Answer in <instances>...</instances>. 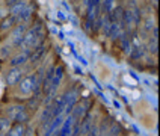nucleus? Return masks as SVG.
Here are the masks:
<instances>
[{
	"label": "nucleus",
	"mask_w": 160,
	"mask_h": 136,
	"mask_svg": "<svg viewBox=\"0 0 160 136\" xmlns=\"http://www.w3.org/2000/svg\"><path fill=\"white\" fill-rule=\"evenodd\" d=\"M42 41H44V29H42L41 23H36L33 27L26 29V32L23 35V39H21V44H20L18 48H21L24 52H30L33 47H36Z\"/></svg>",
	"instance_id": "f257e3e1"
},
{
	"label": "nucleus",
	"mask_w": 160,
	"mask_h": 136,
	"mask_svg": "<svg viewBox=\"0 0 160 136\" xmlns=\"http://www.w3.org/2000/svg\"><path fill=\"white\" fill-rule=\"evenodd\" d=\"M17 85H18V91H20L23 95H32V94H33L35 97H39V98H41L42 91H41V86H39L38 82H36L35 73L21 77V79L18 80Z\"/></svg>",
	"instance_id": "f03ea898"
},
{
	"label": "nucleus",
	"mask_w": 160,
	"mask_h": 136,
	"mask_svg": "<svg viewBox=\"0 0 160 136\" xmlns=\"http://www.w3.org/2000/svg\"><path fill=\"white\" fill-rule=\"evenodd\" d=\"M5 117H8L12 123H21L26 124L30 119V113L23 104H11L5 109Z\"/></svg>",
	"instance_id": "7ed1b4c3"
},
{
	"label": "nucleus",
	"mask_w": 160,
	"mask_h": 136,
	"mask_svg": "<svg viewBox=\"0 0 160 136\" xmlns=\"http://www.w3.org/2000/svg\"><path fill=\"white\" fill-rule=\"evenodd\" d=\"M26 29H27V26L23 24V23H18V24H15V26L11 29V36H9V39H11V45H12V47H20Z\"/></svg>",
	"instance_id": "20e7f679"
},
{
	"label": "nucleus",
	"mask_w": 160,
	"mask_h": 136,
	"mask_svg": "<svg viewBox=\"0 0 160 136\" xmlns=\"http://www.w3.org/2000/svg\"><path fill=\"white\" fill-rule=\"evenodd\" d=\"M21 76H23V67H9V70L5 73V83L8 86H14L21 79Z\"/></svg>",
	"instance_id": "39448f33"
},
{
	"label": "nucleus",
	"mask_w": 160,
	"mask_h": 136,
	"mask_svg": "<svg viewBox=\"0 0 160 136\" xmlns=\"http://www.w3.org/2000/svg\"><path fill=\"white\" fill-rule=\"evenodd\" d=\"M91 106V103L89 101H77L76 103V106L72 108V110L70 112V115H71V118H72V123H80V119L85 117V113L86 112H89L88 110V108Z\"/></svg>",
	"instance_id": "423d86ee"
},
{
	"label": "nucleus",
	"mask_w": 160,
	"mask_h": 136,
	"mask_svg": "<svg viewBox=\"0 0 160 136\" xmlns=\"http://www.w3.org/2000/svg\"><path fill=\"white\" fill-rule=\"evenodd\" d=\"M65 95V108H63V113L65 115H70V112L72 110V108L76 106V103L79 101V91L76 88H71Z\"/></svg>",
	"instance_id": "0eeeda50"
},
{
	"label": "nucleus",
	"mask_w": 160,
	"mask_h": 136,
	"mask_svg": "<svg viewBox=\"0 0 160 136\" xmlns=\"http://www.w3.org/2000/svg\"><path fill=\"white\" fill-rule=\"evenodd\" d=\"M47 54V45H45V41L39 43V44L33 47L30 50V54H29V62L30 63H36L39 62L41 59H44V56Z\"/></svg>",
	"instance_id": "6e6552de"
},
{
	"label": "nucleus",
	"mask_w": 160,
	"mask_h": 136,
	"mask_svg": "<svg viewBox=\"0 0 160 136\" xmlns=\"http://www.w3.org/2000/svg\"><path fill=\"white\" fill-rule=\"evenodd\" d=\"M92 126H94V113L92 112H86L85 117L80 119V136L86 135Z\"/></svg>",
	"instance_id": "1a4fd4ad"
},
{
	"label": "nucleus",
	"mask_w": 160,
	"mask_h": 136,
	"mask_svg": "<svg viewBox=\"0 0 160 136\" xmlns=\"http://www.w3.org/2000/svg\"><path fill=\"white\" fill-rule=\"evenodd\" d=\"M33 11H35V8H33V5H30V3H26V6H24V9L20 12L17 15V20L18 23H23V24H29L30 21H32V15H33Z\"/></svg>",
	"instance_id": "9d476101"
},
{
	"label": "nucleus",
	"mask_w": 160,
	"mask_h": 136,
	"mask_svg": "<svg viewBox=\"0 0 160 136\" xmlns=\"http://www.w3.org/2000/svg\"><path fill=\"white\" fill-rule=\"evenodd\" d=\"M29 54L30 52H20L17 53L15 56H12L11 59H9V67H23V65H26L29 62Z\"/></svg>",
	"instance_id": "9b49d317"
},
{
	"label": "nucleus",
	"mask_w": 160,
	"mask_h": 136,
	"mask_svg": "<svg viewBox=\"0 0 160 136\" xmlns=\"http://www.w3.org/2000/svg\"><path fill=\"white\" fill-rule=\"evenodd\" d=\"M15 24H18L17 17L12 15V14H6L5 17L0 20V32H8V30H11Z\"/></svg>",
	"instance_id": "f8f14e48"
},
{
	"label": "nucleus",
	"mask_w": 160,
	"mask_h": 136,
	"mask_svg": "<svg viewBox=\"0 0 160 136\" xmlns=\"http://www.w3.org/2000/svg\"><path fill=\"white\" fill-rule=\"evenodd\" d=\"M145 53H147V47H145L142 43H139V44H136V45H132V48H130V52H128L132 61H141L143 56H145Z\"/></svg>",
	"instance_id": "ddd939ff"
},
{
	"label": "nucleus",
	"mask_w": 160,
	"mask_h": 136,
	"mask_svg": "<svg viewBox=\"0 0 160 136\" xmlns=\"http://www.w3.org/2000/svg\"><path fill=\"white\" fill-rule=\"evenodd\" d=\"M50 106H52V110H53L54 117L62 115V113H63V108H65V95H58L56 98L52 100Z\"/></svg>",
	"instance_id": "4468645a"
},
{
	"label": "nucleus",
	"mask_w": 160,
	"mask_h": 136,
	"mask_svg": "<svg viewBox=\"0 0 160 136\" xmlns=\"http://www.w3.org/2000/svg\"><path fill=\"white\" fill-rule=\"evenodd\" d=\"M116 41H118V44H119V48H121L124 53H128V52H130V48H132V35H128L127 32H124Z\"/></svg>",
	"instance_id": "2eb2a0df"
},
{
	"label": "nucleus",
	"mask_w": 160,
	"mask_h": 136,
	"mask_svg": "<svg viewBox=\"0 0 160 136\" xmlns=\"http://www.w3.org/2000/svg\"><path fill=\"white\" fill-rule=\"evenodd\" d=\"M53 74H54V65H52L47 73H45V76L42 77V80H41V91H42V95H44L47 89H48V86H50V83L53 80Z\"/></svg>",
	"instance_id": "dca6fc26"
},
{
	"label": "nucleus",
	"mask_w": 160,
	"mask_h": 136,
	"mask_svg": "<svg viewBox=\"0 0 160 136\" xmlns=\"http://www.w3.org/2000/svg\"><path fill=\"white\" fill-rule=\"evenodd\" d=\"M54 115H53V110H52V106L50 104H47L44 109V112H42V115H41V127H48L50 126V123L54 119Z\"/></svg>",
	"instance_id": "f3484780"
},
{
	"label": "nucleus",
	"mask_w": 160,
	"mask_h": 136,
	"mask_svg": "<svg viewBox=\"0 0 160 136\" xmlns=\"http://www.w3.org/2000/svg\"><path fill=\"white\" fill-rule=\"evenodd\" d=\"M128 9L132 11V14H133V23H134V27L139 26L141 24V21H142V14H141V8L138 6V3L134 2V0H130V6Z\"/></svg>",
	"instance_id": "a211bd4d"
},
{
	"label": "nucleus",
	"mask_w": 160,
	"mask_h": 136,
	"mask_svg": "<svg viewBox=\"0 0 160 136\" xmlns=\"http://www.w3.org/2000/svg\"><path fill=\"white\" fill-rule=\"evenodd\" d=\"M26 132V126L21 123H12V126L9 127V130L6 132V136H24Z\"/></svg>",
	"instance_id": "6ab92c4d"
},
{
	"label": "nucleus",
	"mask_w": 160,
	"mask_h": 136,
	"mask_svg": "<svg viewBox=\"0 0 160 136\" xmlns=\"http://www.w3.org/2000/svg\"><path fill=\"white\" fill-rule=\"evenodd\" d=\"M121 132H122V128H121V124L119 123H110L109 124V128H107V136H121Z\"/></svg>",
	"instance_id": "aec40b11"
},
{
	"label": "nucleus",
	"mask_w": 160,
	"mask_h": 136,
	"mask_svg": "<svg viewBox=\"0 0 160 136\" xmlns=\"http://www.w3.org/2000/svg\"><path fill=\"white\" fill-rule=\"evenodd\" d=\"M145 47H147V52H150L151 54L156 56L157 52H159V50H157V47H159V45H157V36H152V35L150 36V39H148V45H145Z\"/></svg>",
	"instance_id": "412c9836"
},
{
	"label": "nucleus",
	"mask_w": 160,
	"mask_h": 136,
	"mask_svg": "<svg viewBox=\"0 0 160 136\" xmlns=\"http://www.w3.org/2000/svg\"><path fill=\"white\" fill-rule=\"evenodd\" d=\"M115 6H116L115 0H101V12L103 14H109Z\"/></svg>",
	"instance_id": "4be33fe9"
},
{
	"label": "nucleus",
	"mask_w": 160,
	"mask_h": 136,
	"mask_svg": "<svg viewBox=\"0 0 160 136\" xmlns=\"http://www.w3.org/2000/svg\"><path fill=\"white\" fill-rule=\"evenodd\" d=\"M26 3H27V2H24V0H20L18 3H15V5L12 6V8H9V14H12V15H15V17H17L18 14L24 9Z\"/></svg>",
	"instance_id": "5701e85b"
},
{
	"label": "nucleus",
	"mask_w": 160,
	"mask_h": 136,
	"mask_svg": "<svg viewBox=\"0 0 160 136\" xmlns=\"http://www.w3.org/2000/svg\"><path fill=\"white\" fill-rule=\"evenodd\" d=\"M11 126H12V121H11L8 117H5V115L0 117V132H2V133H6Z\"/></svg>",
	"instance_id": "b1692460"
},
{
	"label": "nucleus",
	"mask_w": 160,
	"mask_h": 136,
	"mask_svg": "<svg viewBox=\"0 0 160 136\" xmlns=\"http://www.w3.org/2000/svg\"><path fill=\"white\" fill-rule=\"evenodd\" d=\"M154 26H156L154 17H148L147 20H145V21H143V33H148V32H151Z\"/></svg>",
	"instance_id": "393cba45"
},
{
	"label": "nucleus",
	"mask_w": 160,
	"mask_h": 136,
	"mask_svg": "<svg viewBox=\"0 0 160 136\" xmlns=\"http://www.w3.org/2000/svg\"><path fill=\"white\" fill-rule=\"evenodd\" d=\"M39 101H41V98L33 95L32 98H29V101H27V104H26V109H27V110H35V109H38Z\"/></svg>",
	"instance_id": "a878e982"
},
{
	"label": "nucleus",
	"mask_w": 160,
	"mask_h": 136,
	"mask_svg": "<svg viewBox=\"0 0 160 136\" xmlns=\"http://www.w3.org/2000/svg\"><path fill=\"white\" fill-rule=\"evenodd\" d=\"M85 136H97V124H94V126L91 127V130Z\"/></svg>",
	"instance_id": "bb28decb"
},
{
	"label": "nucleus",
	"mask_w": 160,
	"mask_h": 136,
	"mask_svg": "<svg viewBox=\"0 0 160 136\" xmlns=\"http://www.w3.org/2000/svg\"><path fill=\"white\" fill-rule=\"evenodd\" d=\"M18 2H20V0H5V6H6V8H12Z\"/></svg>",
	"instance_id": "cd10ccee"
},
{
	"label": "nucleus",
	"mask_w": 160,
	"mask_h": 136,
	"mask_svg": "<svg viewBox=\"0 0 160 136\" xmlns=\"http://www.w3.org/2000/svg\"><path fill=\"white\" fill-rule=\"evenodd\" d=\"M150 3H151L152 6H154V8L157 9V5H159V0H150Z\"/></svg>",
	"instance_id": "c85d7f7f"
},
{
	"label": "nucleus",
	"mask_w": 160,
	"mask_h": 136,
	"mask_svg": "<svg viewBox=\"0 0 160 136\" xmlns=\"http://www.w3.org/2000/svg\"><path fill=\"white\" fill-rule=\"evenodd\" d=\"M0 136H6V133H2V132H0Z\"/></svg>",
	"instance_id": "c756f323"
},
{
	"label": "nucleus",
	"mask_w": 160,
	"mask_h": 136,
	"mask_svg": "<svg viewBox=\"0 0 160 136\" xmlns=\"http://www.w3.org/2000/svg\"><path fill=\"white\" fill-rule=\"evenodd\" d=\"M24 2H26V0H24Z\"/></svg>",
	"instance_id": "7c9ffc66"
}]
</instances>
